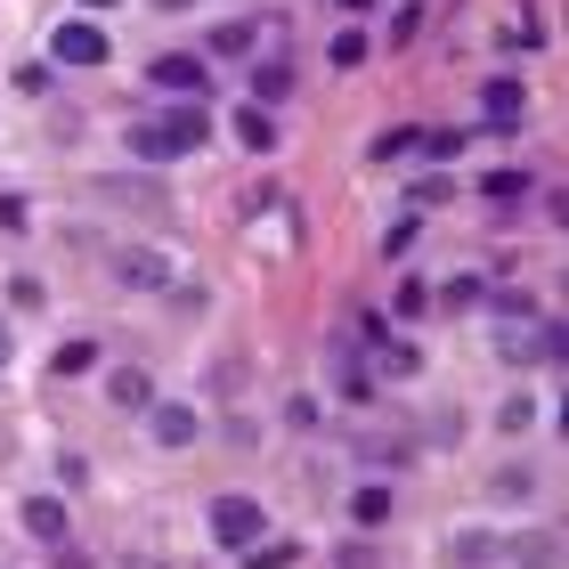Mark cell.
I'll return each mask as SVG.
<instances>
[{
    "label": "cell",
    "mask_w": 569,
    "mask_h": 569,
    "mask_svg": "<svg viewBox=\"0 0 569 569\" xmlns=\"http://www.w3.org/2000/svg\"><path fill=\"white\" fill-rule=\"evenodd\" d=\"M49 58H58V66H107L114 41L98 33L90 17H66V24H49Z\"/></svg>",
    "instance_id": "6da1fadb"
},
{
    "label": "cell",
    "mask_w": 569,
    "mask_h": 569,
    "mask_svg": "<svg viewBox=\"0 0 569 569\" xmlns=\"http://www.w3.org/2000/svg\"><path fill=\"white\" fill-rule=\"evenodd\" d=\"M261 529H269V512L252 505V497H220L212 505V537H220L228 553H252V546H261Z\"/></svg>",
    "instance_id": "7a4b0ae2"
},
{
    "label": "cell",
    "mask_w": 569,
    "mask_h": 569,
    "mask_svg": "<svg viewBox=\"0 0 569 569\" xmlns=\"http://www.w3.org/2000/svg\"><path fill=\"white\" fill-rule=\"evenodd\" d=\"M147 73H154V90H179L188 107H196L203 90H212V66H203V58H188V49H163V58H154Z\"/></svg>",
    "instance_id": "3957f363"
},
{
    "label": "cell",
    "mask_w": 569,
    "mask_h": 569,
    "mask_svg": "<svg viewBox=\"0 0 569 569\" xmlns=\"http://www.w3.org/2000/svg\"><path fill=\"white\" fill-rule=\"evenodd\" d=\"M114 277H122V284H139V293H163V284H179L171 261H163L154 244H122V252H114Z\"/></svg>",
    "instance_id": "277c9868"
},
{
    "label": "cell",
    "mask_w": 569,
    "mask_h": 569,
    "mask_svg": "<svg viewBox=\"0 0 569 569\" xmlns=\"http://www.w3.org/2000/svg\"><path fill=\"white\" fill-rule=\"evenodd\" d=\"M107 399L122 407V416H147V407H154V382H147V367H114V375H107Z\"/></svg>",
    "instance_id": "5b68a950"
},
{
    "label": "cell",
    "mask_w": 569,
    "mask_h": 569,
    "mask_svg": "<svg viewBox=\"0 0 569 569\" xmlns=\"http://www.w3.org/2000/svg\"><path fill=\"white\" fill-rule=\"evenodd\" d=\"M24 537H41L49 553L66 546V505L58 497H24Z\"/></svg>",
    "instance_id": "8992f818"
},
{
    "label": "cell",
    "mask_w": 569,
    "mask_h": 569,
    "mask_svg": "<svg viewBox=\"0 0 569 569\" xmlns=\"http://www.w3.org/2000/svg\"><path fill=\"white\" fill-rule=\"evenodd\" d=\"M244 90H252V107H277V98H293V66L284 58H261L244 73Z\"/></svg>",
    "instance_id": "52a82bcc"
},
{
    "label": "cell",
    "mask_w": 569,
    "mask_h": 569,
    "mask_svg": "<svg viewBox=\"0 0 569 569\" xmlns=\"http://www.w3.org/2000/svg\"><path fill=\"white\" fill-rule=\"evenodd\" d=\"M98 196L107 203H139V212H171V196L154 188V179H98Z\"/></svg>",
    "instance_id": "ba28073f"
},
{
    "label": "cell",
    "mask_w": 569,
    "mask_h": 569,
    "mask_svg": "<svg viewBox=\"0 0 569 569\" xmlns=\"http://www.w3.org/2000/svg\"><path fill=\"white\" fill-rule=\"evenodd\" d=\"M163 139H171V154H196L212 139V122H203V107H179V114H163Z\"/></svg>",
    "instance_id": "9c48e42d"
},
{
    "label": "cell",
    "mask_w": 569,
    "mask_h": 569,
    "mask_svg": "<svg viewBox=\"0 0 569 569\" xmlns=\"http://www.w3.org/2000/svg\"><path fill=\"white\" fill-rule=\"evenodd\" d=\"M237 139H244V154H269V147H277L269 107H252V98H244V107H237Z\"/></svg>",
    "instance_id": "30bf717a"
},
{
    "label": "cell",
    "mask_w": 569,
    "mask_h": 569,
    "mask_svg": "<svg viewBox=\"0 0 569 569\" xmlns=\"http://www.w3.org/2000/svg\"><path fill=\"white\" fill-rule=\"evenodd\" d=\"M480 98H488V122H497V131H512V122H521V107H529L521 82H505V73H497V82H488Z\"/></svg>",
    "instance_id": "8fae6325"
},
{
    "label": "cell",
    "mask_w": 569,
    "mask_h": 569,
    "mask_svg": "<svg viewBox=\"0 0 569 569\" xmlns=\"http://www.w3.org/2000/svg\"><path fill=\"white\" fill-rule=\"evenodd\" d=\"M350 521H358V529H382V521H391V488H382V480H367V488L350 497Z\"/></svg>",
    "instance_id": "7c38bea8"
},
{
    "label": "cell",
    "mask_w": 569,
    "mask_h": 569,
    "mask_svg": "<svg viewBox=\"0 0 569 569\" xmlns=\"http://www.w3.org/2000/svg\"><path fill=\"white\" fill-rule=\"evenodd\" d=\"M147 416H154V439H163V448H188V439H196L188 407H147Z\"/></svg>",
    "instance_id": "4fadbf2b"
},
{
    "label": "cell",
    "mask_w": 569,
    "mask_h": 569,
    "mask_svg": "<svg viewBox=\"0 0 569 569\" xmlns=\"http://www.w3.org/2000/svg\"><path fill=\"white\" fill-rule=\"evenodd\" d=\"M480 196L497 203V212H512V203L529 196V171H488V179H480Z\"/></svg>",
    "instance_id": "5bb4252c"
},
{
    "label": "cell",
    "mask_w": 569,
    "mask_h": 569,
    "mask_svg": "<svg viewBox=\"0 0 569 569\" xmlns=\"http://www.w3.org/2000/svg\"><path fill=\"white\" fill-rule=\"evenodd\" d=\"M252 17H237V24H212V58H252Z\"/></svg>",
    "instance_id": "9a60e30c"
},
{
    "label": "cell",
    "mask_w": 569,
    "mask_h": 569,
    "mask_svg": "<svg viewBox=\"0 0 569 569\" xmlns=\"http://www.w3.org/2000/svg\"><path fill=\"white\" fill-rule=\"evenodd\" d=\"M139 154V163H171V139H163V122H131V139H122Z\"/></svg>",
    "instance_id": "2e32d148"
},
{
    "label": "cell",
    "mask_w": 569,
    "mask_h": 569,
    "mask_svg": "<svg viewBox=\"0 0 569 569\" xmlns=\"http://www.w3.org/2000/svg\"><path fill=\"white\" fill-rule=\"evenodd\" d=\"M480 293H488L480 277H448V284H439V309H472Z\"/></svg>",
    "instance_id": "e0dca14e"
},
{
    "label": "cell",
    "mask_w": 569,
    "mask_h": 569,
    "mask_svg": "<svg viewBox=\"0 0 569 569\" xmlns=\"http://www.w3.org/2000/svg\"><path fill=\"white\" fill-rule=\"evenodd\" d=\"M24 228H33V203H24V196H0V237H24Z\"/></svg>",
    "instance_id": "ac0fdd59"
},
{
    "label": "cell",
    "mask_w": 569,
    "mask_h": 569,
    "mask_svg": "<svg viewBox=\"0 0 569 569\" xmlns=\"http://www.w3.org/2000/svg\"><path fill=\"white\" fill-rule=\"evenodd\" d=\"M367 49H375V41L350 24V33H333V66H367Z\"/></svg>",
    "instance_id": "d6986e66"
},
{
    "label": "cell",
    "mask_w": 569,
    "mask_h": 569,
    "mask_svg": "<svg viewBox=\"0 0 569 569\" xmlns=\"http://www.w3.org/2000/svg\"><path fill=\"white\" fill-rule=\"evenodd\" d=\"M98 367V342H66L58 350V375H90Z\"/></svg>",
    "instance_id": "ffe728a7"
},
{
    "label": "cell",
    "mask_w": 569,
    "mask_h": 569,
    "mask_svg": "<svg viewBox=\"0 0 569 569\" xmlns=\"http://www.w3.org/2000/svg\"><path fill=\"white\" fill-rule=\"evenodd\" d=\"M416 139H423V131H382V139H375V154H382V163H399V154L416 147Z\"/></svg>",
    "instance_id": "44dd1931"
},
{
    "label": "cell",
    "mask_w": 569,
    "mask_h": 569,
    "mask_svg": "<svg viewBox=\"0 0 569 569\" xmlns=\"http://www.w3.org/2000/svg\"><path fill=\"white\" fill-rule=\"evenodd\" d=\"M416 33H423V9H416V0H407V9L391 17V41H416Z\"/></svg>",
    "instance_id": "7402d4cb"
},
{
    "label": "cell",
    "mask_w": 569,
    "mask_h": 569,
    "mask_svg": "<svg viewBox=\"0 0 569 569\" xmlns=\"http://www.w3.org/2000/svg\"><path fill=\"white\" fill-rule=\"evenodd\" d=\"M497 423H505V431H521V423H537V407H529V399H505V407H497Z\"/></svg>",
    "instance_id": "603a6c76"
},
{
    "label": "cell",
    "mask_w": 569,
    "mask_h": 569,
    "mask_svg": "<svg viewBox=\"0 0 569 569\" xmlns=\"http://www.w3.org/2000/svg\"><path fill=\"white\" fill-rule=\"evenodd\" d=\"M0 367H9V318H0Z\"/></svg>",
    "instance_id": "cb8c5ba5"
},
{
    "label": "cell",
    "mask_w": 569,
    "mask_h": 569,
    "mask_svg": "<svg viewBox=\"0 0 569 569\" xmlns=\"http://www.w3.org/2000/svg\"><path fill=\"white\" fill-rule=\"evenodd\" d=\"M154 9H163V17H179V9H188V0H154Z\"/></svg>",
    "instance_id": "d4e9b609"
},
{
    "label": "cell",
    "mask_w": 569,
    "mask_h": 569,
    "mask_svg": "<svg viewBox=\"0 0 569 569\" xmlns=\"http://www.w3.org/2000/svg\"><path fill=\"white\" fill-rule=\"evenodd\" d=\"M82 9H122V0H82Z\"/></svg>",
    "instance_id": "484cf974"
}]
</instances>
